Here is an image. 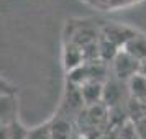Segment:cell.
Here are the masks:
<instances>
[{"label":"cell","mask_w":146,"mask_h":139,"mask_svg":"<svg viewBox=\"0 0 146 139\" xmlns=\"http://www.w3.org/2000/svg\"><path fill=\"white\" fill-rule=\"evenodd\" d=\"M135 129L139 139H146V115L135 121Z\"/></svg>","instance_id":"cell-7"},{"label":"cell","mask_w":146,"mask_h":139,"mask_svg":"<svg viewBox=\"0 0 146 139\" xmlns=\"http://www.w3.org/2000/svg\"><path fill=\"white\" fill-rule=\"evenodd\" d=\"M49 128V136L51 139H71V134H72V126L67 119H56Z\"/></svg>","instance_id":"cell-5"},{"label":"cell","mask_w":146,"mask_h":139,"mask_svg":"<svg viewBox=\"0 0 146 139\" xmlns=\"http://www.w3.org/2000/svg\"><path fill=\"white\" fill-rule=\"evenodd\" d=\"M123 90H121V80H112L104 85V100L108 105H117L121 101Z\"/></svg>","instance_id":"cell-4"},{"label":"cell","mask_w":146,"mask_h":139,"mask_svg":"<svg viewBox=\"0 0 146 139\" xmlns=\"http://www.w3.org/2000/svg\"><path fill=\"white\" fill-rule=\"evenodd\" d=\"M125 53L133 56L135 59H138L141 64L146 62V40L139 38V36H133L125 44Z\"/></svg>","instance_id":"cell-3"},{"label":"cell","mask_w":146,"mask_h":139,"mask_svg":"<svg viewBox=\"0 0 146 139\" xmlns=\"http://www.w3.org/2000/svg\"><path fill=\"white\" fill-rule=\"evenodd\" d=\"M113 70L117 75V80H131L141 70V62L128 53H118L115 56Z\"/></svg>","instance_id":"cell-1"},{"label":"cell","mask_w":146,"mask_h":139,"mask_svg":"<svg viewBox=\"0 0 146 139\" xmlns=\"http://www.w3.org/2000/svg\"><path fill=\"white\" fill-rule=\"evenodd\" d=\"M95 2H102L104 3V2H108V0H95Z\"/></svg>","instance_id":"cell-8"},{"label":"cell","mask_w":146,"mask_h":139,"mask_svg":"<svg viewBox=\"0 0 146 139\" xmlns=\"http://www.w3.org/2000/svg\"><path fill=\"white\" fill-rule=\"evenodd\" d=\"M130 90H131L133 98L146 105V77L145 75H135L131 80H130Z\"/></svg>","instance_id":"cell-6"},{"label":"cell","mask_w":146,"mask_h":139,"mask_svg":"<svg viewBox=\"0 0 146 139\" xmlns=\"http://www.w3.org/2000/svg\"><path fill=\"white\" fill-rule=\"evenodd\" d=\"M80 93H82V98L84 103L89 106H95L100 100H104V85L100 84L99 80H84L80 84Z\"/></svg>","instance_id":"cell-2"}]
</instances>
